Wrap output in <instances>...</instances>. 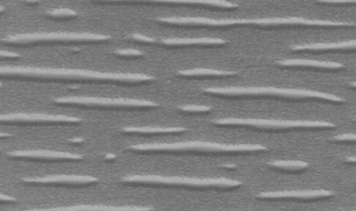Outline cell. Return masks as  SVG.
Instances as JSON below:
<instances>
[{"label":"cell","instance_id":"10","mask_svg":"<svg viewBox=\"0 0 356 211\" xmlns=\"http://www.w3.org/2000/svg\"><path fill=\"white\" fill-rule=\"evenodd\" d=\"M24 183L30 185H47V186H89L97 183L99 180L91 175H54L47 177L31 178L24 180Z\"/></svg>","mask_w":356,"mask_h":211},{"label":"cell","instance_id":"28","mask_svg":"<svg viewBox=\"0 0 356 211\" xmlns=\"http://www.w3.org/2000/svg\"><path fill=\"white\" fill-rule=\"evenodd\" d=\"M350 86H352V87L356 88V81H353V83L350 84Z\"/></svg>","mask_w":356,"mask_h":211},{"label":"cell","instance_id":"24","mask_svg":"<svg viewBox=\"0 0 356 211\" xmlns=\"http://www.w3.org/2000/svg\"><path fill=\"white\" fill-rule=\"evenodd\" d=\"M322 3H330V4H353L356 3V0H351V1H346V0H341V1H334V0H329V1H326V0H323Z\"/></svg>","mask_w":356,"mask_h":211},{"label":"cell","instance_id":"3","mask_svg":"<svg viewBox=\"0 0 356 211\" xmlns=\"http://www.w3.org/2000/svg\"><path fill=\"white\" fill-rule=\"evenodd\" d=\"M128 185L149 187L184 188L193 190H228L243 185L241 181L228 178H188L172 175H134L122 179Z\"/></svg>","mask_w":356,"mask_h":211},{"label":"cell","instance_id":"11","mask_svg":"<svg viewBox=\"0 0 356 211\" xmlns=\"http://www.w3.org/2000/svg\"><path fill=\"white\" fill-rule=\"evenodd\" d=\"M9 156L15 159L39 161H80L83 159L81 155L49 150H15L10 153Z\"/></svg>","mask_w":356,"mask_h":211},{"label":"cell","instance_id":"7","mask_svg":"<svg viewBox=\"0 0 356 211\" xmlns=\"http://www.w3.org/2000/svg\"><path fill=\"white\" fill-rule=\"evenodd\" d=\"M220 127H243L268 131L287 130L332 129L335 125L325 120H291V119L222 118L214 123Z\"/></svg>","mask_w":356,"mask_h":211},{"label":"cell","instance_id":"8","mask_svg":"<svg viewBox=\"0 0 356 211\" xmlns=\"http://www.w3.org/2000/svg\"><path fill=\"white\" fill-rule=\"evenodd\" d=\"M1 123L11 125H78L81 119L68 115L44 114V113H11L1 115Z\"/></svg>","mask_w":356,"mask_h":211},{"label":"cell","instance_id":"26","mask_svg":"<svg viewBox=\"0 0 356 211\" xmlns=\"http://www.w3.org/2000/svg\"><path fill=\"white\" fill-rule=\"evenodd\" d=\"M14 202H16L15 198H12V196H6V194H1V203H3V204H6V203Z\"/></svg>","mask_w":356,"mask_h":211},{"label":"cell","instance_id":"12","mask_svg":"<svg viewBox=\"0 0 356 211\" xmlns=\"http://www.w3.org/2000/svg\"><path fill=\"white\" fill-rule=\"evenodd\" d=\"M20 211H155L153 207L126 205V206H111V205H74V206L51 207V208H34Z\"/></svg>","mask_w":356,"mask_h":211},{"label":"cell","instance_id":"18","mask_svg":"<svg viewBox=\"0 0 356 211\" xmlns=\"http://www.w3.org/2000/svg\"><path fill=\"white\" fill-rule=\"evenodd\" d=\"M268 166L283 171H303L309 167V163L301 160H275L268 162Z\"/></svg>","mask_w":356,"mask_h":211},{"label":"cell","instance_id":"5","mask_svg":"<svg viewBox=\"0 0 356 211\" xmlns=\"http://www.w3.org/2000/svg\"><path fill=\"white\" fill-rule=\"evenodd\" d=\"M109 36L90 31H36L15 33L3 38V43L12 45H39L49 43H95L109 41Z\"/></svg>","mask_w":356,"mask_h":211},{"label":"cell","instance_id":"13","mask_svg":"<svg viewBox=\"0 0 356 211\" xmlns=\"http://www.w3.org/2000/svg\"><path fill=\"white\" fill-rule=\"evenodd\" d=\"M226 40L220 38L202 37V38H163L158 39L157 44L165 46H216L225 45Z\"/></svg>","mask_w":356,"mask_h":211},{"label":"cell","instance_id":"9","mask_svg":"<svg viewBox=\"0 0 356 211\" xmlns=\"http://www.w3.org/2000/svg\"><path fill=\"white\" fill-rule=\"evenodd\" d=\"M334 192L328 189L277 190L260 192L256 196L259 200L268 201H318L332 198Z\"/></svg>","mask_w":356,"mask_h":211},{"label":"cell","instance_id":"4","mask_svg":"<svg viewBox=\"0 0 356 211\" xmlns=\"http://www.w3.org/2000/svg\"><path fill=\"white\" fill-rule=\"evenodd\" d=\"M135 153H206V154H233V153L266 152L268 148L262 144H229L218 142L184 141L175 143L137 144L128 148Z\"/></svg>","mask_w":356,"mask_h":211},{"label":"cell","instance_id":"16","mask_svg":"<svg viewBox=\"0 0 356 211\" xmlns=\"http://www.w3.org/2000/svg\"><path fill=\"white\" fill-rule=\"evenodd\" d=\"M122 133L130 134V135H177V134L184 133L185 130L182 127H124Z\"/></svg>","mask_w":356,"mask_h":211},{"label":"cell","instance_id":"20","mask_svg":"<svg viewBox=\"0 0 356 211\" xmlns=\"http://www.w3.org/2000/svg\"><path fill=\"white\" fill-rule=\"evenodd\" d=\"M116 56L122 58H140L143 56V52L134 48H126V49H118L115 52Z\"/></svg>","mask_w":356,"mask_h":211},{"label":"cell","instance_id":"17","mask_svg":"<svg viewBox=\"0 0 356 211\" xmlns=\"http://www.w3.org/2000/svg\"><path fill=\"white\" fill-rule=\"evenodd\" d=\"M236 75L235 71L211 68L187 69V70H180L177 72V75L182 77H234Z\"/></svg>","mask_w":356,"mask_h":211},{"label":"cell","instance_id":"23","mask_svg":"<svg viewBox=\"0 0 356 211\" xmlns=\"http://www.w3.org/2000/svg\"><path fill=\"white\" fill-rule=\"evenodd\" d=\"M130 37L131 39L135 40V41L143 42V43L157 44L158 39L149 37V36L143 35V33H132V35H130Z\"/></svg>","mask_w":356,"mask_h":211},{"label":"cell","instance_id":"22","mask_svg":"<svg viewBox=\"0 0 356 211\" xmlns=\"http://www.w3.org/2000/svg\"><path fill=\"white\" fill-rule=\"evenodd\" d=\"M332 141L343 142V143H356V133L341 134V135L334 136Z\"/></svg>","mask_w":356,"mask_h":211},{"label":"cell","instance_id":"29","mask_svg":"<svg viewBox=\"0 0 356 211\" xmlns=\"http://www.w3.org/2000/svg\"><path fill=\"white\" fill-rule=\"evenodd\" d=\"M355 120H356V117H355Z\"/></svg>","mask_w":356,"mask_h":211},{"label":"cell","instance_id":"6","mask_svg":"<svg viewBox=\"0 0 356 211\" xmlns=\"http://www.w3.org/2000/svg\"><path fill=\"white\" fill-rule=\"evenodd\" d=\"M59 106L81 107V108L109 109V110H149L158 104L141 98L99 97V96H64L54 100Z\"/></svg>","mask_w":356,"mask_h":211},{"label":"cell","instance_id":"1","mask_svg":"<svg viewBox=\"0 0 356 211\" xmlns=\"http://www.w3.org/2000/svg\"><path fill=\"white\" fill-rule=\"evenodd\" d=\"M1 77L76 83L141 85L151 84L155 77L141 72H106L91 69L55 68V67L3 66Z\"/></svg>","mask_w":356,"mask_h":211},{"label":"cell","instance_id":"15","mask_svg":"<svg viewBox=\"0 0 356 211\" xmlns=\"http://www.w3.org/2000/svg\"><path fill=\"white\" fill-rule=\"evenodd\" d=\"M276 64L283 67H305V68L330 69V70H337L345 67V65L334 61L306 60V58L281 60L276 62Z\"/></svg>","mask_w":356,"mask_h":211},{"label":"cell","instance_id":"27","mask_svg":"<svg viewBox=\"0 0 356 211\" xmlns=\"http://www.w3.org/2000/svg\"><path fill=\"white\" fill-rule=\"evenodd\" d=\"M345 161L347 163H350V164L356 165V156L347 157V158L345 159Z\"/></svg>","mask_w":356,"mask_h":211},{"label":"cell","instance_id":"2","mask_svg":"<svg viewBox=\"0 0 356 211\" xmlns=\"http://www.w3.org/2000/svg\"><path fill=\"white\" fill-rule=\"evenodd\" d=\"M204 92L218 96H229V97H272L279 100H318L323 102L343 104L345 100L335 94L316 90L295 89V88L276 87H216L206 88Z\"/></svg>","mask_w":356,"mask_h":211},{"label":"cell","instance_id":"21","mask_svg":"<svg viewBox=\"0 0 356 211\" xmlns=\"http://www.w3.org/2000/svg\"><path fill=\"white\" fill-rule=\"evenodd\" d=\"M179 110L186 113H208L211 111V108L208 106H197V104H188V106L179 107Z\"/></svg>","mask_w":356,"mask_h":211},{"label":"cell","instance_id":"25","mask_svg":"<svg viewBox=\"0 0 356 211\" xmlns=\"http://www.w3.org/2000/svg\"><path fill=\"white\" fill-rule=\"evenodd\" d=\"M0 54H1V58H19V54L16 52H6V50H1Z\"/></svg>","mask_w":356,"mask_h":211},{"label":"cell","instance_id":"19","mask_svg":"<svg viewBox=\"0 0 356 211\" xmlns=\"http://www.w3.org/2000/svg\"><path fill=\"white\" fill-rule=\"evenodd\" d=\"M47 15L51 18L57 19L76 18L79 16L76 10H70V8H54V10H49Z\"/></svg>","mask_w":356,"mask_h":211},{"label":"cell","instance_id":"14","mask_svg":"<svg viewBox=\"0 0 356 211\" xmlns=\"http://www.w3.org/2000/svg\"><path fill=\"white\" fill-rule=\"evenodd\" d=\"M356 49V39L339 42H323V43L301 44L291 46L293 52H329V50Z\"/></svg>","mask_w":356,"mask_h":211}]
</instances>
